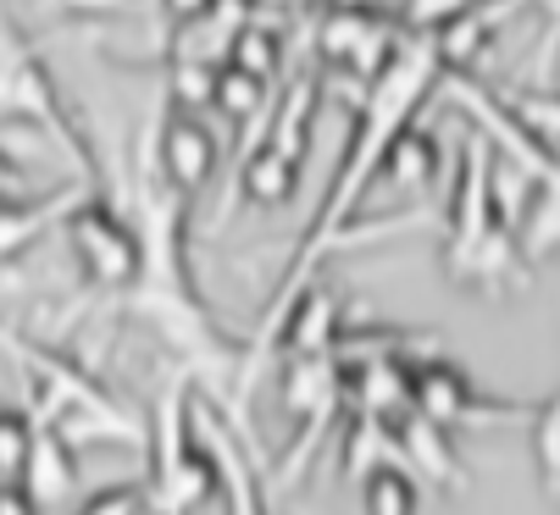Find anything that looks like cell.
<instances>
[{
    "instance_id": "1",
    "label": "cell",
    "mask_w": 560,
    "mask_h": 515,
    "mask_svg": "<svg viewBox=\"0 0 560 515\" xmlns=\"http://www.w3.org/2000/svg\"><path fill=\"white\" fill-rule=\"evenodd\" d=\"M406 34V17H394L388 7H361V0H334L316 12V61L323 67H355L366 78H377Z\"/></svg>"
},
{
    "instance_id": "2",
    "label": "cell",
    "mask_w": 560,
    "mask_h": 515,
    "mask_svg": "<svg viewBox=\"0 0 560 515\" xmlns=\"http://www.w3.org/2000/svg\"><path fill=\"white\" fill-rule=\"evenodd\" d=\"M228 61L272 83V72L283 67V28H278L272 17H256L245 34H233V45H228Z\"/></svg>"
},
{
    "instance_id": "3",
    "label": "cell",
    "mask_w": 560,
    "mask_h": 515,
    "mask_svg": "<svg viewBox=\"0 0 560 515\" xmlns=\"http://www.w3.org/2000/svg\"><path fill=\"white\" fill-rule=\"evenodd\" d=\"M261 101H267V78H256V72H245V67H233V61H222V67H217L211 106H222L228 117H250Z\"/></svg>"
},
{
    "instance_id": "4",
    "label": "cell",
    "mask_w": 560,
    "mask_h": 515,
    "mask_svg": "<svg viewBox=\"0 0 560 515\" xmlns=\"http://www.w3.org/2000/svg\"><path fill=\"white\" fill-rule=\"evenodd\" d=\"M167 155H173L184 172H200V166L211 161V139H206V128L189 122V117H178L173 133H167Z\"/></svg>"
},
{
    "instance_id": "5",
    "label": "cell",
    "mask_w": 560,
    "mask_h": 515,
    "mask_svg": "<svg viewBox=\"0 0 560 515\" xmlns=\"http://www.w3.org/2000/svg\"><path fill=\"white\" fill-rule=\"evenodd\" d=\"M167 67H173V90H178V101H184V106L211 101L217 67H206V61H178V56H167Z\"/></svg>"
},
{
    "instance_id": "6",
    "label": "cell",
    "mask_w": 560,
    "mask_h": 515,
    "mask_svg": "<svg viewBox=\"0 0 560 515\" xmlns=\"http://www.w3.org/2000/svg\"><path fill=\"white\" fill-rule=\"evenodd\" d=\"M471 0H411L406 7V23L411 28H439V23H450L455 12H466Z\"/></svg>"
},
{
    "instance_id": "7",
    "label": "cell",
    "mask_w": 560,
    "mask_h": 515,
    "mask_svg": "<svg viewBox=\"0 0 560 515\" xmlns=\"http://www.w3.org/2000/svg\"><path fill=\"white\" fill-rule=\"evenodd\" d=\"M67 12H84V17H133L144 0H56Z\"/></svg>"
},
{
    "instance_id": "8",
    "label": "cell",
    "mask_w": 560,
    "mask_h": 515,
    "mask_svg": "<svg viewBox=\"0 0 560 515\" xmlns=\"http://www.w3.org/2000/svg\"><path fill=\"white\" fill-rule=\"evenodd\" d=\"M155 12H162L167 28H184V23H195V17L211 12V0H155Z\"/></svg>"
},
{
    "instance_id": "9",
    "label": "cell",
    "mask_w": 560,
    "mask_h": 515,
    "mask_svg": "<svg viewBox=\"0 0 560 515\" xmlns=\"http://www.w3.org/2000/svg\"><path fill=\"white\" fill-rule=\"evenodd\" d=\"M522 117H527V122H544V128L560 133V101H522Z\"/></svg>"
},
{
    "instance_id": "10",
    "label": "cell",
    "mask_w": 560,
    "mask_h": 515,
    "mask_svg": "<svg viewBox=\"0 0 560 515\" xmlns=\"http://www.w3.org/2000/svg\"><path fill=\"white\" fill-rule=\"evenodd\" d=\"M300 7H311V12H323V7H334V0H300Z\"/></svg>"
}]
</instances>
